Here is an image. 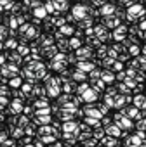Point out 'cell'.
Returning a JSON list of instances; mask_svg holds the SVG:
<instances>
[{
	"instance_id": "17",
	"label": "cell",
	"mask_w": 146,
	"mask_h": 147,
	"mask_svg": "<svg viewBox=\"0 0 146 147\" xmlns=\"http://www.w3.org/2000/svg\"><path fill=\"white\" fill-rule=\"evenodd\" d=\"M35 106H37V107H45V106H47V100H45V99L42 97V100H38V102H35Z\"/></svg>"
},
{
	"instance_id": "8",
	"label": "cell",
	"mask_w": 146,
	"mask_h": 147,
	"mask_svg": "<svg viewBox=\"0 0 146 147\" xmlns=\"http://www.w3.org/2000/svg\"><path fill=\"white\" fill-rule=\"evenodd\" d=\"M80 45H82V40H80V38H77V36H73V38L70 40V47H71V49H77V50H78V49H80Z\"/></svg>"
},
{
	"instance_id": "20",
	"label": "cell",
	"mask_w": 146,
	"mask_h": 147,
	"mask_svg": "<svg viewBox=\"0 0 146 147\" xmlns=\"http://www.w3.org/2000/svg\"><path fill=\"white\" fill-rule=\"evenodd\" d=\"M0 21H2V18H0Z\"/></svg>"
},
{
	"instance_id": "4",
	"label": "cell",
	"mask_w": 146,
	"mask_h": 147,
	"mask_svg": "<svg viewBox=\"0 0 146 147\" xmlns=\"http://www.w3.org/2000/svg\"><path fill=\"white\" fill-rule=\"evenodd\" d=\"M33 16H35L37 19H42V18H45V16H47V9H45L44 5H38V7H35V9H33Z\"/></svg>"
},
{
	"instance_id": "11",
	"label": "cell",
	"mask_w": 146,
	"mask_h": 147,
	"mask_svg": "<svg viewBox=\"0 0 146 147\" xmlns=\"http://www.w3.org/2000/svg\"><path fill=\"white\" fill-rule=\"evenodd\" d=\"M106 26H110V28H113V26H120V21L110 16V18H106Z\"/></svg>"
},
{
	"instance_id": "5",
	"label": "cell",
	"mask_w": 146,
	"mask_h": 147,
	"mask_svg": "<svg viewBox=\"0 0 146 147\" xmlns=\"http://www.w3.org/2000/svg\"><path fill=\"white\" fill-rule=\"evenodd\" d=\"M92 67H94V66H92V62H89V61H80V62H78V69L84 71V73H85V71H91Z\"/></svg>"
},
{
	"instance_id": "12",
	"label": "cell",
	"mask_w": 146,
	"mask_h": 147,
	"mask_svg": "<svg viewBox=\"0 0 146 147\" xmlns=\"http://www.w3.org/2000/svg\"><path fill=\"white\" fill-rule=\"evenodd\" d=\"M59 33H61V35H71V33H73V26L64 24L63 28H59Z\"/></svg>"
},
{
	"instance_id": "15",
	"label": "cell",
	"mask_w": 146,
	"mask_h": 147,
	"mask_svg": "<svg viewBox=\"0 0 146 147\" xmlns=\"http://www.w3.org/2000/svg\"><path fill=\"white\" fill-rule=\"evenodd\" d=\"M5 45H7L9 49H18V47H19V45L16 43V40H12V38H11V40H7V42H5Z\"/></svg>"
},
{
	"instance_id": "3",
	"label": "cell",
	"mask_w": 146,
	"mask_h": 147,
	"mask_svg": "<svg viewBox=\"0 0 146 147\" xmlns=\"http://www.w3.org/2000/svg\"><path fill=\"white\" fill-rule=\"evenodd\" d=\"M99 14H103V16H106V18L113 16V14H115V5H111V4H104V5H101Z\"/></svg>"
},
{
	"instance_id": "9",
	"label": "cell",
	"mask_w": 146,
	"mask_h": 147,
	"mask_svg": "<svg viewBox=\"0 0 146 147\" xmlns=\"http://www.w3.org/2000/svg\"><path fill=\"white\" fill-rule=\"evenodd\" d=\"M71 76H73V80H75V82H82V80H85V73L78 69V71H75V73H73Z\"/></svg>"
},
{
	"instance_id": "2",
	"label": "cell",
	"mask_w": 146,
	"mask_h": 147,
	"mask_svg": "<svg viewBox=\"0 0 146 147\" xmlns=\"http://www.w3.org/2000/svg\"><path fill=\"white\" fill-rule=\"evenodd\" d=\"M75 54H77V59L85 61V59H89L92 55V49L91 47H80L78 50H75Z\"/></svg>"
},
{
	"instance_id": "14",
	"label": "cell",
	"mask_w": 146,
	"mask_h": 147,
	"mask_svg": "<svg viewBox=\"0 0 146 147\" xmlns=\"http://www.w3.org/2000/svg\"><path fill=\"white\" fill-rule=\"evenodd\" d=\"M28 50H30V49H28L26 45H19V47H18V54H19V55H26Z\"/></svg>"
},
{
	"instance_id": "16",
	"label": "cell",
	"mask_w": 146,
	"mask_h": 147,
	"mask_svg": "<svg viewBox=\"0 0 146 147\" xmlns=\"http://www.w3.org/2000/svg\"><path fill=\"white\" fill-rule=\"evenodd\" d=\"M19 85H21V78L19 76H14L11 80V87H19Z\"/></svg>"
},
{
	"instance_id": "6",
	"label": "cell",
	"mask_w": 146,
	"mask_h": 147,
	"mask_svg": "<svg viewBox=\"0 0 146 147\" xmlns=\"http://www.w3.org/2000/svg\"><path fill=\"white\" fill-rule=\"evenodd\" d=\"M56 50H57V47H56V45H50V47H47V49H44V54L54 59V57L57 55V54H56Z\"/></svg>"
},
{
	"instance_id": "7",
	"label": "cell",
	"mask_w": 146,
	"mask_h": 147,
	"mask_svg": "<svg viewBox=\"0 0 146 147\" xmlns=\"http://www.w3.org/2000/svg\"><path fill=\"white\" fill-rule=\"evenodd\" d=\"M84 100H87V102H91V100H96V90H87L85 94H84Z\"/></svg>"
},
{
	"instance_id": "13",
	"label": "cell",
	"mask_w": 146,
	"mask_h": 147,
	"mask_svg": "<svg viewBox=\"0 0 146 147\" xmlns=\"http://www.w3.org/2000/svg\"><path fill=\"white\" fill-rule=\"evenodd\" d=\"M44 7L47 9V14H54V12H56V7H54V4H52V0H50V2H47ZM56 14H57V12H56Z\"/></svg>"
},
{
	"instance_id": "1",
	"label": "cell",
	"mask_w": 146,
	"mask_h": 147,
	"mask_svg": "<svg viewBox=\"0 0 146 147\" xmlns=\"http://www.w3.org/2000/svg\"><path fill=\"white\" fill-rule=\"evenodd\" d=\"M71 14H73V18L75 19H85L87 18V14H89V7L87 5H84V4H75L71 7Z\"/></svg>"
},
{
	"instance_id": "10",
	"label": "cell",
	"mask_w": 146,
	"mask_h": 147,
	"mask_svg": "<svg viewBox=\"0 0 146 147\" xmlns=\"http://www.w3.org/2000/svg\"><path fill=\"white\" fill-rule=\"evenodd\" d=\"M92 23H94L92 19H89V18H85V19H82V21L78 23V26H80V28H85V30H89V28L92 26Z\"/></svg>"
},
{
	"instance_id": "18",
	"label": "cell",
	"mask_w": 146,
	"mask_h": 147,
	"mask_svg": "<svg viewBox=\"0 0 146 147\" xmlns=\"http://www.w3.org/2000/svg\"><path fill=\"white\" fill-rule=\"evenodd\" d=\"M73 126H75V123H66L64 125V130L68 131V130H73Z\"/></svg>"
},
{
	"instance_id": "19",
	"label": "cell",
	"mask_w": 146,
	"mask_h": 147,
	"mask_svg": "<svg viewBox=\"0 0 146 147\" xmlns=\"http://www.w3.org/2000/svg\"><path fill=\"white\" fill-rule=\"evenodd\" d=\"M4 61H5V57H4L2 54H0V64H4Z\"/></svg>"
}]
</instances>
